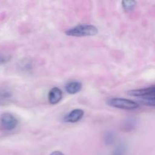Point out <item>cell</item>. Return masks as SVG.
Returning a JSON list of instances; mask_svg holds the SVG:
<instances>
[{
  "label": "cell",
  "mask_w": 155,
  "mask_h": 155,
  "mask_svg": "<svg viewBox=\"0 0 155 155\" xmlns=\"http://www.w3.org/2000/svg\"><path fill=\"white\" fill-rule=\"evenodd\" d=\"M98 30L96 27L90 24H80L65 31V34L70 36L83 37V36H95Z\"/></svg>",
  "instance_id": "1"
},
{
  "label": "cell",
  "mask_w": 155,
  "mask_h": 155,
  "mask_svg": "<svg viewBox=\"0 0 155 155\" xmlns=\"http://www.w3.org/2000/svg\"><path fill=\"white\" fill-rule=\"evenodd\" d=\"M128 94L131 96L142 98L143 99L142 102L147 105L155 106V86L130 90L128 92Z\"/></svg>",
  "instance_id": "2"
},
{
  "label": "cell",
  "mask_w": 155,
  "mask_h": 155,
  "mask_svg": "<svg viewBox=\"0 0 155 155\" xmlns=\"http://www.w3.org/2000/svg\"><path fill=\"white\" fill-rule=\"evenodd\" d=\"M107 104L110 107L124 110H135L139 107V104L136 101L122 98H110L107 101Z\"/></svg>",
  "instance_id": "3"
},
{
  "label": "cell",
  "mask_w": 155,
  "mask_h": 155,
  "mask_svg": "<svg viewBox=\"0 0 155 155\" xmlns=\"http://www.w3.org/2000/svg\"><path fill=\"white\" fill-rule=\"evenodd\" d=\"M18 124L16 117L10 113H4L0 116V130L10 132L15 130Z\"/></svg>",
  "instance_id": "4"
},
{
  "label": "cell",
  "mask_w": 155,
  "mask_h": 155,
  "mask_svg": "<svg viewBox=\"0 0 155 155\" xmlns=\"http://www.w3.org/2000/svg\"><path fill=\"white\" fill-rule=\"evenodd\" d=\"M84 111L82 109H75L68 113L64 117V121L67 123H77L83 118Z\"/></svg>",
  "instance_id": "5"
},
{
  "label": "cell",
  "mask_w": 155,
  "mask_h": 155,
  "mask_svg": "<svg viewBox=\"0 0 155 155\" xmlns=\"http://www.w3.org/2000/svg\"><path fill=\"white\" fill-rule=\"evenodd\" d=\"M63 93L59 88L54 87L49 91L48 95V99L50 104H56L61 100Z\"/></svg>",
  "instance_id": "6"
},
{
  "label": "cell",
  "mask_w": 155,
  "mask_h": 155,
  "mask_svg": "<svg viewBox=\"0 0 155 155\" xmlns=\"http://www.w3.org/2000/svg\"><path fill=\"white\" fill-rule=\"evenodd\" d=\"M82 86H82V83L80 82L73 81L67 83L66 86H65V89H66L68 93L74 95V94L78 93L81 90Z\"/></svg>",
  "instance_id": "7"
},
{
  "label": "cell",
  "mask_w": 155,
  "mask_h": 155,
  "mask_svg": "<svg viewBox=\"0 0 155 155\" xmlns=\"http://www.w3.org/2000/svg\"><path fill=\"white\" fill-rule=\"evenodd\" d=\"M136 127V120L134 118H129L124 121L123 124V130L125 132H130L134 130Z\"/></svg>",
  "instance_id": "8"
},
{
  "label": "cell",
  "mask_w": 155,
  "mask_h": 155,
  "mask_svg": "<svg viewBox=\"0 0 155 155\" xmlns=\"http://www.w3.org/2000/svg\"><path fill=\"white\" fill-rule=\"evenodd\" d=\"M136 2L134 0H124L122 2V8L125 12H130L136 7Z\"/></svg>",
  "instance_id": "9"
},
{
  "label": "cell",
  "mask_w": 155,
  "mask_h": 155,
  "mask_svg": "<svg viewBox=\"0 0 155 155\" xmlns=\"http://www.w3.org/2000/svg\"><path fill=\"white\" fill-rule=\"evenodd\" d=\"M126 151H127L126 145L124 143H121L115 148L111 155H125Z\"/></svg>",
  "instance_id": "10"
},
{
  "label": "cell",
  "mask_w": 155,
  "mask_h": 155,
  "mask_svg": "<svg viewBox=\"0 0 155 155\" xmlns=\"http://www.w3.org/2000/svg\"><path fill=\"white\" fill-rule=\"evenodd\" d=\"M104 139L106 145H112V144L114 143V133H112V132L110 131L107 132V133H105V135H104Z\"/></svg>",
  "instance_id": "11"
},
{
  "label": "cell",
  "mask_w": 155,
  "mask_h": 155,
  "mask_svg": "<svg viewBox=\"0 0 155 155\" xmlns=\"http://www.w3.org/2000/svg\"><path fill=\"white\" fill-rule=\"evenodd\" d=\"M11 56L9 54L0 53V65L5 64L10 61Z\"/></svg>",
  "instance_id": "12"
},
{
  "label": "cell",
  "mask_w": 155,
  "mask_h": 155,
  "mask_svg": "<svg viewBox=\"0 0 155 155\" xmlns=\"http://www.w3.org/2000/svg\"><path fill=\"white\" fill-rule=\"evenodd\" d=\"M20 67H21V68H23V70H24V71H29L31 70L33 66H32V64L30 63L29 61H24Z\"/></svg>",
  "instance_id": "13"
},
{
  "label": "cell",
  "mask_w": 155,
  "mask_h": 155,
  "mask_svg": "<svg viewBox=\"0 0 155 155\" xmlns=\"http://www.w3.org/2000/svg\"><path fill=\"white\" fill-rule=\"evenodd\" d=\"M50 155H64V154L60 151H53L52 153H51Z\"/></svg>",
  "instance_id": "14"
}]
</instances>
